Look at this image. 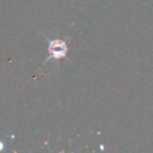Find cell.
Returning a JSON list of instances; mask_svg holds the SVG:
<instances>
[{"label": "cell", "mask_w": 153, "mask_h": 153, "mask_svg": "<svg viewBox=\"0 0 153 153\" xmlns=\"http://www.w3.org/2000/svg\"><path fill=\"white\" fill-rule=\"evenodd\" d=\"M48 50H49V57L48 59L59 60V59L66 57L68 47H67V43L62 39H50Z\"/></svg>", "instance_id": "cell-1"}]
</instances>
